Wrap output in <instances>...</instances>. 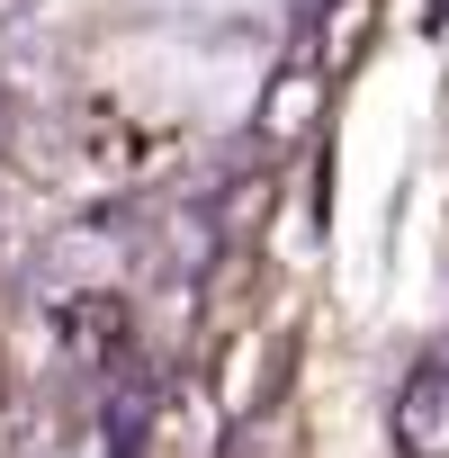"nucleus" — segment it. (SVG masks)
Instances as JSON below:
<instances>
[{
  "label": "nucleus",
  "mask_w": 449,
  "mask_h": 458,
  "mask_svg": "<svg viewBox=\"0 0 449 458\" xmlns=\"http://www.w3.org/2000/svg\"><path fill=\"white\" fill-rule=\"evenodd\" d=\"M135 225L126 216H81V225H64V234L28 261V297L37 306H64V297H90V288H117L126 270H135Z\"/></svg>",
  "instance_id": "f257e3e1"
},
{
  "label": "nucleus",
  "mask_w": 449,
  "mask_h": 458,
  "mask_svg": "<svg viewBox=\"0 0 449 458\" xmlns=\"http://www.w3.org/2000/svg\"><path fill=\"white\" fill-rule=\"evenodd\" d=\"M46 315H55V342H64L72 369H117V360H126V297H117V288L64 297V306H46Z\"/></svg>",
  "instance_id": "f03ea898"
},
{
  "label": "nucleus",
  "mask_w": 449,
  "mask_h": 458,
  "mask_svg": "<svg viewBox=\"0 0 449 458\" xmlns=\"http://www.w3.org/2000/svg\"><path fill=\"white\" fill-rule=\"evenodd\" d=\"M395 449L404 458H449V351H431L395 386Z\"/></svg>",
  "instance_id": "7ed1b4c3"
},
{
  "label": "nucleus",
  "mask_w": 449,
  "mask_h": 458,
  "mask_svg": "<svg viewBox=\"0 0 449 458\" xmlns=\"http://www.w3.org/2000/svg\"><path fill=\"white\" fill-rule=\"evenodd\" d=\"M324 90H333V81H324V64H315V55H306V64H279V72H270V90H261L252 135H261V144H306V135L324 126Z\"/></svg>",
  "instance_id": "20e7f679"
},
{
  "label": "nucleus",
  "mask_w": 449,
  "mask_h": 458,
  "mask_svg": "<svg viewBox=\"0 0 449 458\" xmlns=\"http://www.w3.org/2000/svg\"><path fill=\"white\" fill-rule=\"evenodd\" d=\"M369 37H377V0H324V19H315V64H324V81H342V72L369 55Z\"/></svg>",
  "instance_id": "39448f33"
},
{
  "label": "nucleus",
  "mask_w": 449,
  "mask_h": 458,
  "mask_svg": "<svg viewBox=\"0 0 449 458\" xmlns=\"http://www.w3.org/2000/svg\"><path fill=\"white\" fill-rule=\"evenodd\" d=\"M19 216H28V189H19L10 171H0V252H10V243H19Z\"/></svg>",
  "instance_id": "423d86ee"
},
{
  "label": "nucleus",
  "mask_w": 449,
  "mask_h": 458,
  "mask_svg": "<svg viewBox=\"0 0 449 458\" xmlns=\"http://www.w3.org/2000/svg\"><path fill=\"white\" fill-rule=\"evenodd\" d=\"M0 395H10V377H0Z\"/></svg>",
  "instance_id": "0eeeda50"
}]
</instances>
